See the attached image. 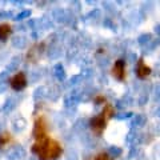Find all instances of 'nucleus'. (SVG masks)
<instances>
[{
	"label": "nucleus",
	"mask_w": 160,
	"mask_h": 160,
	"mask_svg": "<svg viewBox=\"0 0 160 160\" xmlns=\"http://www.w3.org/2000/svg\"><path fill=\"white\" fill-rule=\"evenodd\" d=\"M31 151L39 158V160H56L62 156L63 147L58 140L51 139L49 136H44L35 140Z\"/></svg>",
	"instance_id": "nucleus-1"
},
{
	"label": "nucleus",
	"mask_w": 160,
	"mask_h": 160,
	"mask_svg": "<svg viewBox=\"0 0 160 160\" xmlns=\"http://www.w3.org/2000/svg\"><path fill=\"white\" fill-rule=\"evenodd\" d=\"M113 115H115V108L111 106V104H106L104 108H103V111H102V113H99L98 116H95L91 120V128H92L93 133L98 135V136H100V135L103 133L104 129H106L108 120L111 119Z\"/></svg>",
	"instance_id": "nucleus-2"
},
{
	"label": "nucleus",
	"mask_w": 160,
	"mask_h": 160,
	"mask_svg": "<svg viewBox=\"0 0 160 160\" xmlns=\"http://www.w3.org/2000/svg\"><path fill=\"white\" fill-rule=\"evenodd\" d=\"M44 136H48V126H47V120L44 116H39L35 120V126H33V138L35 140L42 139Z\"/></svg>",
	"instance_id": "nucleus-3"
},
{
	"label": "nucleus",
	"mask_w": 160,
	"mask_h": 160,
	"mask_svg": "<svg viewBox=\"0 0 160 160\" xmlns=\"http://www.w3.org/2000/svg\"><path fill=\"white\" fill-rule=\"evenodd\" d=\"M9 86L15 91H22L27 87V78L23 72H18L9 79Z\"/></svg>",
	"instance_id": "nucleus-4"
},
{
	"label": "nucleus",
	"mask_w": 160,
	"mask_h": 160,
	"mask_svg": "<svg viewBox=\"0 0 160 160\" xmlns=\"http://www.w3.org/2000/svg\"><path fill=\"white\" fill-rule=\"evenodd\" d=\"M111 73L116 80L123 82V80L126 79V62L122 60V59H118L116 62H115V64H113Z\"/></svg>",
	"instance_id": "nucleus-5"
},
{
	"label": "nucleus",
	"mask_w": 160,
	"mask_h": 160,
	"mask_svg": "<svg viewBox=\"0 0 160 160\" xmlns=\"http://www.w3.org/2000/svg\"><path fill=\"white\" fill-rule=\"evenodd\" d=\"M44 47H46L44 43H39V44H35V46H32L29 48V51L27 53L28 62H36V60H39V58L42 56V53L44 51Z\"/></svg>",
	"instance_id": "nucleus-6"
},
{
	"label": "nucleus",
	"mask_w": 160,
	"mask_h": 160,
	"mask_svg": "<svg viewBox=\"0 0 160 160\" xmlns=\"http://www.w3.org/2000/svg\"><path fill=\"white\" fill-rule=\"evenodd\" d=\"M136 73H138V76H139L140 79H146V78H148L149 75H151V67L147 66L143 58H140L139 62H138Z\"/></svg>",
	"instance_id": "nucleus-7"
},
{
	"label": "nucleus",
	"mask_w": 160,
	"mask_h": 160,
	"mask_svg": "<svg viewBox=\"0 0 160 160\" xmlns=\"http://www.w3.org/2000/svg\"><path fill=\"white\" fill-rule=\"evenodd\" d=\"M12 33V27L8 23H0V40L6 42V40L11 36Z\"/></svg>",
	"instance_id": "nucleus-8"
},
{
	"label": "nucleus",
	"mask_w": 160,
	"mask_h": 160,
	"mask_svg": "<svg viewBox=\"0 0 160 160\" xmlns=\"http://www.w3.org/2000/svg\"><path fill=\"white\" fill-rule=\"evenodd\" d=\"M12 140H13V138L9 132H2L0 133V148L7 147L8 144L12 143Z\"/></svg>",
	"instance_id": "nucleus-9"
},
{
	"label": "nucleus",
	"mask_w": 160,
	"mask_h": 160,
	"mask_svg": "<svg viewBox=\"0 0 160 160\" xmlns=\"http://www.w3.org/2000/svg\"><path fill=\"white\" fill-rule=\"evenodd\" d=\"M92 160H112V159H111V156H109L107 152H100V153H98Z\"/></svg>",
	"instance_id": "nucleus-10"
},
{
	"label": "nucleus",
	"mask_w": 160,
	"mask_h": 160,
	"mask_svg": "<svg viewBox=\"0 0 160 160\" xmlns=\"http://www.w3.org/2000/svg\"><path fill=\"white\" fill-rule=\"evenodd\" d=\"M95 100H96V103H103V102H106V98L104 96H98Z\"/></svg>",
	"instance_id": "nucleus-11"
}]
</instances>
